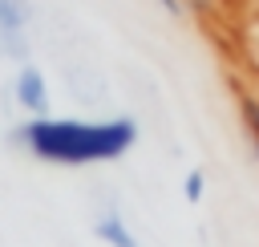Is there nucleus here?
Masks as SVG:
<instances>
[{
  "label": "nucleus",
  "mask_w": 259,
  "mask_h": 247,
  "mask_svg": "<svg viewBox=\"0 0 259 247\" xmlns=\"http://www.w3.org/2000/svg\"><path fill=\"white\" fill-rule=\"evenodd\" d=\"M202 194H206V174L194 166V170L182 178V198H186V202H202Z\"/></svg>",
  "instance_id": "nucleus-6"
},
{
  "label": "nucleus",
  "mask_w": 259,
  "mask_h": 247,
  "mask_svg": "<svg viewBox=\"0 0 259 247\" xmlns=\"http://www.w3.org/2000/svg\"><path fill=\"white\" fill-rule=\"evenodd\" d=\"M235 101H239V126H243V134H247V142H251V154H255V150H259V97L239 85V89H235Z\"/></svg>",
  "instance_id": "nucleus-5"
},
{
  "label": "nucleus",
  "mask_w": 259,
  "mask_h": 247,
  "mask_svg": "<svg viewBox=\"0 0 259 247\" xmlns=\"http://www.w3.org/2000/svg\"><path fill=\"white\" fill-rule=\"evenodd\" d=\"M12 97H16V105L24 109V113H32V117H49L53 113V97H49V81H45V73L36 69V65H20L16 69V77H12Z\"/></svg>",
  "instance_id": "nucleus-3"
},
{
  "label": "nucleus",
  "mask_w": 259,
  "mask_h": 247,
  "mask_svg": "<svg viewBox=\"0 0 259 247\" xmlns=\"http://www.w3.org/2000/svg\"><path fill=\"white\" fill-rule=\"evenodd\" d=\"M93 235H97L105 247H138V235L125 227V219H121L117 211H105V215H97V223H93Z\"/></svg>",
  "instance_id": "nucleus-4"
},
{
  "label": "nucleus",
  "mask_w": 259,
  "mask_h": 247,
  "mask_svg": "<svg viewBox=\"0 0 259 247\" xmlns=\"http://www.w3.org/2000/svg\"><path fill=\"white\" fill-rule=\"evenodd\" d=\"M255 162H259V150H255Z\"/></svg>",
  "instance_id": "nucleus-9"
},
{
  "label": "nucleus",
  "mask_w": 259,
  "mask_h": 247,
  "mask_svg": "<svg viewBox=\"0 0 259 247\" xmlns=\"http://www.w3.org/2000/svg\"><path fill=\"white\" fill-rule=\"evenodd\" d=\"M158 4H162V12H170L174 20H182V16L190 12V4H186V0H158Z\"/></svg>",
  "instance_id": "nucleus-7"
},
{
  "label": "nucleus",
  "mask_w": 259,
  "mask_h": 247,
  "mask_svg": "<svg viewBox=\"0 0 259 247\" xmlns=\"http://www.w3.org/2000/svg\"><path fill=\"white\" fill-rule=\"evenodd\" d=\"M186 4H190V8H206L210 0H186Z\"/></svg>",
  "instance_id": "nucleus-8"
},
{
  "label": "nucleus",
  "mask_w": 259,
  "mask_h": 247,
  "mask_svg": "<svg viewBox=\"0 0 259 247\" xmlns=\"http://www.w3.org/2000/svg\"><path fill=\"white\" fill-rule=\"evenodd\" d=\"M28 24H32L28 0H0V57L28 61Z\"/></svg>",
  "instance_id": "nucleus-2"
},
{
  "label": "nucleus",
  "mask_w": 259,
  "mask_h": 247,
  "mask_svg": "<svg viewBox=\"0 0 259 247\" xmlns=\"http://www.w3.org/2000/svg\"><path fill=\"white\" fill-rule=\"evenodd\" d=\"M12 142L49 166H105V162H121L138 146V121L125 113L105 117V121L49 113V117H28L24 126H16Z\"/></svg>",
  "instance_id": "nucleus-1"
}]
</instances>
